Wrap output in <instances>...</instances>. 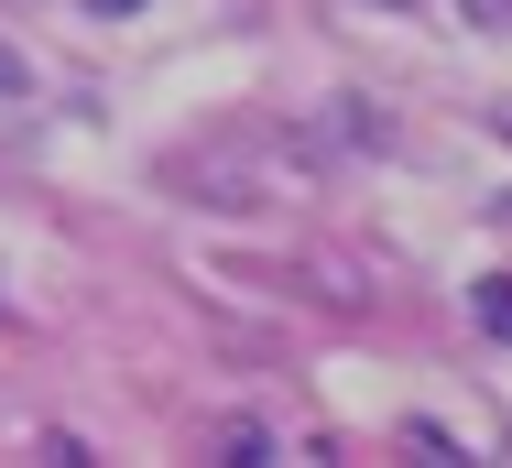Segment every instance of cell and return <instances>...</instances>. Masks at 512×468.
Instances as JSON below:
<instances>
[{"mask_svg":"<svg viewBox=\"0 0 512 468\" xmlns=\"http://www.w3.org/2000/svg\"><path fill=\"white\" fill-rule=\"evenodd\" d=\"M22 88H33V66H22L11 44H0V98H22Z\"/></svg>","mask_w":512,"mask_h":468,"instance_id":"obj_4","label":"cell"},{"mask_svg":"<svg viewBox=\"0 0 512 468\" xmlns=\"http://www.w3.org/2000/svg\"><path fill=\"white\" fill-rule=\"evenodd\" d=\"M458 22H480V33H512V0H458Z\"/></svg>","mask_w":512,"mask_h":468,"instance_id":"obj_3","label":"cell"},{"mask_svg":"<svg viewBox=\"0 0 512 468\" xmlns=\"http://www.w3.org/2000/svg\"><path fill=\"white\" fill-rule=\"evenodd\" d=\"M491 131H502V142H512V109H491Z\"/></svg>","mask_w":512,"mask_h":468,"instance_id":"obj_6","label":"cell"},{"mask_svg":"<svg viewBox=\"0 0 512 468\" xmlns=\"http://www.w3.org/2000/svg\"><path fill=\"white\" fill-rule=\"evenodd\" d=\"M218 447H229V458H240V468H262V458H284V436H273V425H229V436H218Z\"/></svg>","mask_w":512,"mask_h":468,"instance_id":"obj_1","label":"cell"},{"mask_svg":"<svg viewBox=\"0 0 512 468\" xmlns=\"http://www.w3.org/2000/svg\"><path fill=\"white\" fill-rule=\"evenodd\" d=\"M393 11H404V0H393Z\"/></svg>","mask_w":512,"mask_h":468,"instance_id":"obj_7","label":"cell"},{"mask_svg":"<svg viewBox=\"0 0 512 468\" xmlns=\"http://www.w3.org/2000/svg\"><path fill=\"white\" fill-rule=\"evenodd\" d=\"M480 327L512 349V273H491V283H480Z\"/></svg>","mask_w":512,"mask_h":468,"instance_id":"obj_2","label":"cell"},{"mask_svg":"<svg viewBox=\"0 0 512 468\" xmlns=\"http://www.w3.org/2000/svg\"><path fill=\"white\" fill-rule=\"evenodd\" d=\"M109 11H142V0H99V22H109Z\"/></svg>","mask_w":512,"mask_h":468,"instance_id":"obj_5","label":"cell"}]
</instances>
